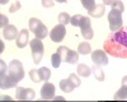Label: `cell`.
Segmentation results:
<instances>
[{
    "label": "cell",
    "mask_w": 127,
    "mask_h": 102,
    "mask_svg": "<svg viewBox=\"0 0 127 102\" xmlns=\"http://www.w3.org/2000/svg\"><path fill=\"white\" fill-rule=\"evenodd\" d=\"M78 60H79V52H76V51L69 49L67 55L65 57V61H66V63H69V64H76Z\"/></svg>",
    "instance_id": "15"
},
{
    "label": "cell",
    "mask_w": 127,
    "mask_h": 102,
    "mask_svg": "<svg viewBox=\"0 0 127 102\" xmlns=\"http://www.w3.org/2000/svg\"><path fill=\"white\" fill-rule=\"evenodd\" d=\"M92 71H93L95 79H97L98 82H103V80H104V71L100 69L99 65H95V64H94V66L92 68Z\"/></svg>",
    "instance_id": "17"
},
{
    "label": "cell",
    "mask_w": 127,
    "mask_h": 102,
    "mask_svg": "<svg viewBox=\"0 0 127 102\" xmlns=\"http://www.w3.org/2000/svg\"><path fill=\"white\" fill-rule=\"evenodd\" d=\"M54 1L52 0H42V5H43V8H52L54 6Z\"/></svg>",
    "instance_id": "30"
},
{
    "label": "cell",
    "mask_w": 127,
    "mask_h": 102,
    "mask_svg": "<svg viewBox=\"0 0 127 102\" xmlns=\"http://www.w3.org/2000/svg\"><path fill=\"white\" fill-rule=\"evenodd\" d=\"M0 88L8 89L15 87L24 78V69L19 60L14 59L10 61L9 66L5 65L3 60H0Z\"/></svg>",
    "instance_id": "1"
},
{
    "label": "cell",
    "mask_w": 127,
    "mask_h": 102,
    "mask_svg": "<svg viewBox=\"0 0 127 102\" xmlns=\"http://www.w3.org/2000/svg\"><path fill=\"white\" fill-rule=\"evenodd\" d=\"M29 77L32 79V82H34V83H38V82H41V75H39V71L36 70V69H32L29 70Z\"/></svg>",
    "instance_id": "24"
},
{
    "label": "cell",
    "mask_w": 127,
    "mask_h": 102,
    "mask_svg": "<svg viewBox=\"0 0 127 102\" xmlns=\"http://www.w3.org/2000/svg\"><path fill=\"white\" fill-rule=\"evenodd\" d=\"M70 19H71V17L66 12H62V13L59 14V22L61 24H64V26H66L67 23H70Z\"/></svg>",
    "instance_id": "22"
},
{
    "label": "cell",
    "mask_w": 127,
    "mask_h": 102,
    "mask_svg": "<svg viewBox=\"0 0 127 102\" xmlns=\"http://www.w3.org/2000/svg\"><path fill=\"white\" fill-rule=\"evenodd\" d=\"M61 61H62V59L59 55V52H56V54H54V55L51 56V64H52V66H54V68H59L60 64H61Z\"/></svg>",
    "instance_id": "23"
},
{
    "label": "cell",
    "mask_w": 127,
    "mask_h": 102,
    "mask_svg": "<svg viewBox=\"0 0 127 102\" xmlns=\"http://www.w3.org/2000/svg\"><path fill=\"white\" fill-rule=\"evenodd\" d=\"M38 71H39L41 79H42V80H45V82H48V79H50V77H51V71H50V69L46 68V66H43V68L38 69Z\"/></svg>",
    "instance_id": "20"
},
{
    "label": "cell",
    "mask_w": 127,
    "mask_h": 102,
    "mask_svg": "<svg viewBox=\"0 0 127 102\" xmlns=\"http://www.w3.org/2000/svg\"><path fill=\"white\" fill-rule=\"evenodd\" d=\"M122 84H125V86H127V75H125V77L122 78Z\"/></svg>",
    "instance_id": "32"
},
{
    "label": "cell",
    "mask_w": 127,
    "mask_h": 102,
    "mask_svg": "<svg viewBox=\"0 0 127 102\" xmlns=\"http://www.w3.org/2000/svg\"><path fill=\"white\" fill-rule=\"evenodd\" d=\"M9 23V20H8V18L4 15V14H1V15H0V27H1L3 29L6 27V26H9L8 24Z\"/></svg>",
    "instance_id": "29"
},
{
    "label": "cell",
    "mask_w": 127,
    "mask_h": 102,
    "mask_svg": "<svg viewBox=\"0 0 127 102\" xmlns=\"http://www.w3.org/2000/svg\"><path fill=\"white\" fill-rule=\"evenodd\" d=\"M80 29H81V36L85 40H92L94 36V31L90 26V18L89 17H83L81 22L79 24Z\"/></svg>",
    "instance_id": "7"
},
{
    "label": "cell",
    "mask_w": 127,
    "mask_h": 102,
    "mask_svg": "<svg viewBox=\"0 0 127 102\" xmlns=\"http://www.w3.org/2000/svg\"><path fill=\"white\" fill-rule=\"evenodd\" d=\"M116 0H103V4L104 5H112Z\"/></svg>",
    "instance_id": "31"
},
{
    "label": "cell",
    "mask_w": 127,
    "mask_h": 102,
    "mask_svg": "<svg viewBox=\"0 0 127 102\" xmlns=\"http://www.w3.org/2000/svg\"><path fill=\"white\" fill-rule=\"evenodd\" d=\"M92 61L95 65H99V66H104V65H108V57L107 54H105L104 50H95L92 52Z\"/></svg>",
    "instance_id": "10"
},
{
    "label": "cell",
    "mask_w": 127,
    "mask_h": 102,
    "mask_svg": "<svg viewBox=\"0 0 127 102\" xmlns=\"http://www.w3.org/2000/svg\"><path fill=\"white\" fill-rule=\"evenodd\" d=\"M8 1H9V0H0V4H3V5H4V4H6Z\"/></svg>",
    "instance_id": "33"
},
{
    "label": "cell",
    "mask_w": 127,
    "mask_h": 102,
    "mask_svg": "<svg viewBox=\"0 0 127 102\" xmlns=\"http://www.w3.org/2000/svg\"><path fill=\"white\" fill-rule=\"evenodd\" d=\"M1 100H12V98L8 97V96H3V97H1Z\"/></svg>",
    "instance_id": "34"
},
{
    "label": "cell",
    "mask_w": 127,
    "mask_h": 102,
    "mask_svg": "<svg viewBox=\"0 0 127 102\" xmlns=\"http://www.w3.org/2000/svg\"><path fill=\"white\" fill-rule=\"evenodd\" d=\"M67 51H69V49H67L66 46H60V47L57 49V52H59V55L61 56L62 60H65V57H66V55H67Z\"/></svg>",
    "instance_id": "27"
},
{
    "label": "cell",
    "mask_w": 127,
    "mask_h": 102,
    "mask_svg": "<svg viewBox=\"0 0 127 102\" xmlns=\"http://www.w3.org/2000/svg\"><path fill=\"white\" fill-rule=\"evenodd\" d=\"M78 52L81 54V55H88L92 52V47L88 42H81L78 47Z\"/></svg>",
    "instance_id": "19"
},
{
    "label": "cell",
    "mask_w": 127,
    "mask_h": 102,
    "mask_svg": "<svg viewBox=\"0 0 127 102\" xmlns=\"http://www.w3.org/2000/svg\"><path fill=\"white\" fill-rule=\"evenodd\" d=\"M80 1H81V5L85 8L88 12H89V10H93L95 6H97L95 0H80Z\"/></svg>",
    "instance_id": "21"
},
{
    "label": "cell",
    "mask_w": 127,
    "mask_h": 102,
    "mask_svg": "<svg viewBox=\"0 0 127 102\" xmlns=\"http://www.w3.org/2000/svg\"><path fill=\"white\" fill-rule=\"evenodd\" d=\"M18 35H19L18 29H17V27L13 26V24H9V26H6V27L3 29V37H4L5 40H8V41L15 40V38L18 37Z\"/></svg>",
    "instance_id": "12"
},
{
    "label": "cell",
    "mask_w": 127,
    "mask_h": 102,
    "mask_svg": "<svg viewBox=\"0 0 127 102\" xmlns=\"http://www.w3.org/2000/svg\"><path fill=\"white\" fill-rule=\"evenodd\" d=\"M29 29L34 33V36L37 38H41V40L46 38V36L48 35L47 27L37 18H31L29 19Z\"/></svg>",
    "instance_id": "3"
},
{
    "label": "cell",
    "mask_w": 127,
    "mask_h": 102,
    "mask_svg": "<svg viewBox=\"0 0 127 102\" xmlns=\"http://www.w3.org/2000/svg\"><path fill=\"white\" fill-rule=\"evenodd\" d=\"M56 1H57V3H66L67 0H56Z\"/></svg>",
    "instance_id": "35"
},
{
    "label": "cell",
    "mask_w": 127,
    "mask_h": 102,
    "mask_svg": "<svg viewBox=\"0 0 127 102\" xmlns=\"http://www.w3.org/2000/svg\"><path fill=\"white\" fill-rule=\"evenodd\" d=\"M112 9L117 10V12H120V13H123V10H125V5H123V3H122V1H120V0H116V1L112 4Z\"/></svg>",
    "instance_id": "26"
},
{
    "label": "cell",
    "mask_w": 127,
    "mask_h": 102,
    "mask_svg": "<svg viewBox=\"0 0 127 102\" xmlns=\"http://www.w3.org/2000/svg\"><path fill=\"white\" fill-rule=\"evenodd\" d=\"M113 98L114 100H127V86L122 84V87L116 92Z\"/></svg>",
    "instance_id": "18"
},
{
    "label": "cell",
    "mask_w": 127,
    "mask_h": 102,
    "mask_svg": "<svg viewBox=\"0 0 127 102\" xmlns=\"http://www.w3.org/2000/svg\"><path fill=\"white\" fill-rule=\"evenodd\" d=\"M92 73H93L92 68H89L87 64H79V65H78V74H79L80 77L87 78V77H89Z\"/></svg>",
    "instance_id": "16"
},
{
    "label": "cell",
    "mask_w": 127,
    "mask_h": 102,
    "mask_svg": "<svg viewBox=\"0 0 127 102\" xmlns=\"http://www.w3.org/2000/svg\"><path fill=\"white\" fill-rule=\"evenodd\" d=\"M108 22H109V29L112 31H117L122 27L123 19H122V13L117 12V10L112 9L108 13Z\"/></svg>",
    "instance_id": "6"
},
{
    "label": "cell",
    "mask_w": 127,
    "mask_h": 102,
    "mask_svg": "<svg viewBox=\"0 0 127 102\" xmlns=\"http://www.w3.org/2000/svg\"><path fill=\"white\" fill-rule=\"evenodd\" d=\"M81 19H83V15H80V14H75L74 17H71V19H70V24H72L74 27H79V24H80V22H81Z\"/></svg>",
    "instance_id": "25"
},
{
    "label": "cell",
    "mask_w": 127,
    "mask_h": 102,
    "mask_svg": "<svg viewBox=\"0 0 127 102\" xmlns=\"http://www.w3.org/2000/svg\"><path fill=\"white\" fill-rule=\"evenodd\" d=\"M28 40H29V31L22 29V31L19 32L18 37H17V46H18L19 49L26 47L27 44H28Z\"/></svg>",
    "instance_id": "13"
},
{
    "label": "cell",
    "mask_w": 127,
    "mask_h": 102,
    "mask_svg": "<svg viewBox=\"0 0 127 102\" xmlns=\"http://www.w3.org/2000/svg\"><path fill=\"white\" fill-rule=\"evenodd\" d=\"M104 12H105L104 4H100V5L97 4V6H95L93 10H89V15L90 17H94V18H100L104 14Z\"/></svg>",
    "instance_id": "14"
},
{
    "label": "cell",
    "mask_w": 127,
    "mask_h": 102,
    "mask_svg": "<svg viewBox=\"0 0 127 102\" xmlns=\"http://www.w3.org/2000/svg\"><path fill=\"white\" fill-rule=\"evenodd\" d=\"M65 36H66V28L61 23L55 26L54 28H52V31L50 32V37L54 42H61V41L65 38Z\"/></svg>",
    "instance_id": "8"
},
{
    "label": "cell",
    "mask_w": 127,
    "mask_h": 102,
    "mask_svg": "<svg viewBox=\"0 0 127 102\" xmlns=\"http://www.w3.org/2000/svg\"><path fill=\"white\" fill-rule=\"evenodd\" d=\"M15 98L19 101H32L34 100V91L32 88L18 87L15 92Z\"/></svg>",
    "instance_id": "9"
},
{
    "label": "cell",
    "mask_w": 127,
    "mask_h": 102,
    "mask_svg": "<svg viewBox=\"0 0 127 102\" xmlns=\"http://www.w3.org/2000/svg\"><path fill=\"white\" fill-rule=\"evenodd\" d=\"M80 84H81V82H80L79 77L76 74H74V73H71L67 79L60 80V88H61L62 92H66V93L72 92L74 89H75L76 87H79Z\"/></svg>",
    "instance_id": "5"
},
{
    "label": "cell",
    "mask_w": 127,
    "mask_h": 102,
    "mask_svg": "<svg viewBox=\"0 0 127 102\" xmlns=\"http://www.w3.org/2000/svg\"><path fill=\"white\" fill-rule=\"evenodd\" d=\"M55 86L52 83H48V82H46V83L42 86L41 88V98L42 100H46V101H50V100H54L55 97Z\"/></svg>",
    "instance_id": "11"
},
{
    "label": "cell",
    "mask_w": 127,
    "mask_h": 102,
    "mask_svg": "<svg viewBox=\"0 0 127 102\" xmlns=\"http://www.w3.org/2000/svg\"><path fill=\"white\" fill-rule=\"evenodd\" d=\"M103 47L107 54L114 57L127 59V27H121L111 32L104 41Z\"/></svg>",
    "instance_id": "2"
},
{
    "label": "cell",
    "mask_w": 127,
    "mask_h": 102,
    "mask_svg": "<svg viewBox=\"0 0 127 102\" xmlns=\"http://www.w3.org/2000/svg\"><path fill=\"white\" fill-rule=\"evenodd\" d=\"M19 9H20V1H19V0H15V3H13V5L10 6L9 12L10 13H15L17 10H19Z\"/></svg>",
    "instance_id": "28"
},
{
    "label": "cell",
    "mask_w": 127,
    "mask_h": 102,
    "mask_svg": "<svg viewBox=\"0 0 127 102\" xmlns=\"http://www.w3.org/2000/svg\"><path fill=\"white\" fill-rule=\"evenodd\" d=\"M31 50H32V57H33V63L34 64H39L42 57H43V44H42L41 38L34 37L31 41Z\"/></svg>",
    "instance_id": "4"
}]
</instances>
